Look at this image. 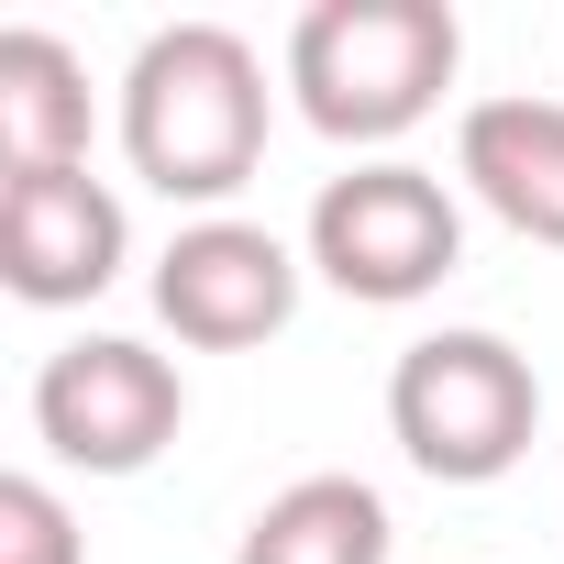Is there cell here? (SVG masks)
Returning a JSON list of instances; mask_svg holds the SVG:
<instances>
[{
    "mask_svg": "<svg viewBox=\"0 0 564 564\" xmlns=\"http://www.w3.org/2000/svg\"><path fill=\"white\" fill-rule=\"evenodd\" d=\"M122 155L155 199L221 210L265 166V56L232 23H166L122 67Z\"/></svg>",
    "mask_w": 564,
    "mask_h": 564,
    "instance_id": "6da1fadb",
    "label": "cell"
},
{
    "mask_svg": "<svg viewBox=\"0 0 564 564\" xmlns=\"http://www.w3.org/2000/svg\"><path fill=\"white\" fill-rule=\"evenodd\" d=\"M465 67V23L443 0H311L289 34L300 122L333 144H399L443 111Z\"/></svg>",
    "mask_w": 564,
    "mask_h": 564,
    "instance_id": "7a4b0ae2",
    "label": "cell"
},
{
    "mask_svg": "<svg viewBox=\"0 0 564 564\" xmlns=\"http://www.w3.org/2000/svg\"><path fill=\"white\" fill-rule=\"evenodd\" d=\"M388 432L432 487H498L542 432V377L498 333H421L388 366Z\"/></svg>",
    "mask_w": 564,
    "mask_h": 564,
    "instance_id": "3957f363",
    "label": "cell"
},
{
    "mask_svg": "<svg viewBox=\"0 0 564 564\" xmlns=\"http://www.w3.org/2000/svg\"><path fill=\"white\" fill-rule=\"evenodd\" d=\"M311 265L333 276L344 300H366V311H410V300H432L443 276L465 265V210H454V188L432 177V166H410V155H377V166H344L322 199H311Z\"/></svg>",
    "mask_w": 564,
    "mask_h": 564,
    "instance_id": "277c9868",
    "label": "cell"
},
{
    "mask_svg": "<svg viewBox=\"0 0 564 564\" xmlns=\"http://www.w3.org/2000/svg\"><path fill=\"white\" fill-rule=\"evenodd\" d=\"M188 421V377L133 333H78L34 377V443L78 476H144Z\"/></svg>",
    "mask_w": 564,
    "mask_h": 564,
    "instance_id": "5b68a950",
    "label": "cell"
},
{
    "mask_svg": "<svg viewBox=\"0 0 564 564\" xmlns=\"http://www.w3.org/2000/svg\"><path fill=\"white\" fill-rule=\"evenodd\" d=\"M155 322L199 355H243V344H276L300 322V254L276 243L265 221H177V243L155 254Z\"/></svg>",
    "mask_w": 564,
    "mask_h": 564,
    "instance_id": "8992f818",
    "label": "cell"
},
{
    "mask_svg": "<svg viewBox=\"0 0 564 564\" xmlns=\"http://www.w3.org/2000/svg\"><path fill=\"white\" fill-rule=\"evenodd\" d=\"M122 254H133V221L89 166L0 177V289L23 311H89L122 276Z\"/></svg>",
    "mask_w": 564,
    "mask_h": 564,
    "instance_id": "52a82bcc",
    "label": "cell"
},
{
    "mask_svg": "<svg viewBox=\"0 0 564 564\" xmlns=\"http://www.w3.org/2000/svg\"><path fill=\"white\" fill-rule=\"evenodd\" d=\"M454 177L542 254H564V100H476L465 133H454Z\"/></svg>",
    "mask_w": 564,
    "mask_h": 564,
    "instance_id": "ba28073f",
    "label": "cell"
},
{
    "mask_svg": "<svg viewBox=\"0 0 564 564\" xmlns=\"http://www.w3.org/2000/svg\"><path fill=\"white\" fill-rule=\"evenodd\" d=\"M56 166H89V67L12 23L0 34V177H56Z\"/></svg>",
    "mask_w": 564,
    "mask_h": 564,
    "instance_id": "9c48e42d",
    "label": "cell"
},
{
    "mask_svg": "<svg viewBox=\"0 0 564 564\" xmlns=\"http://www.w3.org/2000/svg\"><path fill=\"white\" fill-rule=\"evenodd\" d=\"M232 564H388V498L366 476H300L243 520Z\"/></svg>",
    "mask_w": 564,
    "mask_h": 564,
    "instance_id": "30bf717a",
    "label": "cell"
},
{
    "mask_svg": "<svg viewBox=\"0 0 564 564\" xmlns=\"http://www.w3.org/2000/svg\"><path fill=\"white\" fill-rule=\"evenodd\" d=\"M0 564H89V531L45 476H0Z\"/></svg>",
    "mask_w": 564,
    "mask_h": 564,
    "instance_id": "8fae6325",
    "label": "cell"
}]
</instances>
